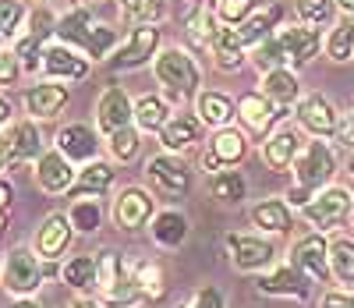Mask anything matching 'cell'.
<instances>
[{
    "label": "cell",
    "mask_w": 354,
    "mask_h": 308,
    "mask_svg": "<svg viewBox=\"0 0 354 308\" xmlns=\"http://www.w3.org/2000/svg\"><path fill=\"white\" fill-rule=\"evenodd\" d=\"M290 170H294V188L287 192V199H290V206L305 209L322 188H330V181L337 174V152L326 145V138L305 142V149L298 152Z\"/></svg>",
    "instance_id": "obj_1"
},
{
    "label": "cell",
    "mask_w": 354,
    "mask_h": 308,
    "mask_svg": "<svg viewBox=\"0 0 354 308\" xmlns=\"http://www.w3.org/2000/svg\"><path fill=\"white\" fill-rule=\"evenodd\" d=\"M57 39L82 50L85 57H93V60H110L113 46H117V33L110 25L93 21V11H88L85 4H75L61 21H57Z\"/></svg>",
    "instance_id": "obj_2"
},
{
    "label": "cell",
    "mask_w": 354,
    "mask_h": 308,
    "mask_svg": "<svg viewBox=\"0 0 354 308\" xmlns=\"http://www.w3.org/2000/svg\"><path fill=\"white\" fill-rule=\"evenodd\" d=\"M153 75L156 82L163 85V100L167 103H181L188 96H198V82H202V71L195 64V57L181 46H167L160 50V57L153 60Z\"/></svg>",
    "instance_id": "obj_3"
},
{
    "label": "cell",
    "mask_w": 354,
    "mask_h": 308,
    "mask_svg": "<svg viewBox=\"0 0 354 308\" xmlns=\"http://www.w3.org/2000/svg\"><path fill=\"white\" fill-rule=\"evenodd\" d=\"M43 259L36 255V248H11L4 255V266H0V287L15 298H36V291L43 287Z\"/></svg>",
    "instance_id": "obj_4"
},
{
    "label": "cell",
    "mask_w": 354,
    "mask_h": 308,
    "mask_svg": "<svg viewBox=\"0 0 354 308\" xmlns=\"http://www.w3.org/2000/svg\"><path fill=\"white\" fill-rule=\"evenodd\" d=\"M351 212H354V195L347 188H340V184H330V188H322L305 209H301V217L308 220V227H315L319 234L322 230H337L351 220Z\"/></svg>",
    "instance_id": "obj_5"
},
{
    "label": "cell",
    "mask_w": 354,
    "mask_h": 308,
    "mask_svg": "<svg viewBox=\"0 0 354 308\" xmlns=\"http://www.w3.org/2000/svg\"><path fill=\"white\" fill-rule=\"evenodd\" d=\"M160 43H163V28L160 25H135L128 39L113 50L110 57V68L113 71H135L142 64L160 57Z\"/></svg>",
    "instance_id": "obj_6"
},
{
    "label": "cell",
    "mask_w": 354,
    "mask_h": 308,
    "mask_svg": "<svg viewBox=\"0 0 354 308\" xmlns=\"http://www.w3.org/2000/svg\"><path fill=\"white\" fill-rule=\"evenodd\" d=\"M227 255L230 266L241 273H266L277 262V248L262 234H227Z\"/></svg>",
    "instance_id": "obj_7"
},
{
    "label": "cell",
    "mask_w": 354,
    "mask_h": 308,
    "mask_svg": "<svg viewBox=\"0 0 354 308\" xmlns=\"http://www.w3.org/2000/svg\"><path fill=\"white\" fill-rule=\"evenodd\" d=\"M110 217H113V224L121 227V230H138L145 224H153L156 199H153V192L138 188V184H128V188H121V192L113 195Z\"/></svg>",
    "instance_id": "obj_8"
},
{
    "label": "cell",
    "mask_w": 354,
    "mask_h": 308,
    "mask_svg": "<svg viewBox=\"0 0 354 308\" xmlns=\"http://www.w3.org/2000/svg\"><path fill=\"white\" fill-rule=\"evenodd\" d=\"M290 266L301 269L312 284H326L333 276V269H330V241L322 237L319 230L298 237L294 248H290Z\"/></svg>",
    "instance_id": "obj_9"
},
{
    "label": "cell",
    "mask_w": 354,
    "mask_h": 308,
    "mask_svg": "<svg viewBox=\"0 0 354 308\" xmlns=\"http://www.w3.org/2000/svg\"><path fill=\"white\" fill-rule=\"evenodd\" d=\"M145 177H149V184L156 192L177 199V195H188L192 188V170L188 163L177 156V152H156V156H149V163H145Z\"/></svg>",
    "instance_id": "obj_10"
},
{
    "label": "cell",
    "mask_w": 354,
    "mask_h": 308,
    "mask_svg": "<svg viewBox=\"0 0 354 308\" xmlns=\"http://www.w3.org/2000/svg\"><path fill=\"white\" fill-rule=\"evenodd\" d=\"M245 156H248V138H245L241 128L230 125V128L213 132L209 145H205V152H202V167L209 174H220V170H234Z\"/></svg>",
    "instance_id": "obj_11"
},
{
    "label": "cell",
    "mask_w": 354,
    "mask_h": 308,
    "mask_svg": "<svg viewBox=\"0 0 354 308\" xmlns=\"http://www.w3.org/2000/svg\"><path fill=\"white\" fill-rule=\"evenodd\" d=\"M294 117H298V128L308 132L312 138H333L337 125H340V114L337 107L322 96V92H308L294 103Z\"/></svg>",
    "instance_id": "obj_12"
},
{
    "label": "cell",
    "mask_w": 354,
    "mask_h": 308,
    "mask_svg": "<svg viewBox=\"0 0 354 308\" xmlns=\"http://www.w3.org/2000/svg\"><path fill=\"white\" fill-rule=\"evenodd\" d=\"M128 125H135V103H131V96L124 92V85H106L100 103H96V132L110 138L113 132H121Z\"/></svg>",
    "instance_id": "obj_13"
},
{
    "label": "cell",
    "mask_w": 354,
    "mask_h": 308,
    "mask_svg": "<svg viewBox=\"0 0 354 308\" xmlns=\"http://www.w3.org/2000/svg\"><path fill=\"white\" fill-rule=\"evenodd\" d=\"M280 43H283V53H287V68H305L319 57V50L326 46V36H322V28H312V25H287L280 28Z\"/></svg>",
    "instance_id": "obj_14"
},
{
    "label": "cell",
    "mask_w": 354,
    "mask_h": 308,
    "mask_svg": "<svg viewBox=\"0 0 354 308\" xmlns=\"http://www.w3.org/2000/svg\"><path fill=\"white\" fill-rule=\"evenodd\" d=\"M305 149L301 142V132L294 125H280L277 132H270V138L262 142V163L270 167L273 174H287L298 160V152Z\"/></svg>",
    "instance_id": "obj_15"
},
{
    "label": "cell",
    "mask_w": 354,
    "mask_h": 308,
    "mask_svg": "<svg viewBox=\"0 0 354 308\" xmlns=\"http://www.w3.org/2000/svg\"><path fill=\"white\" fill-rule=\"evenodd\" d=\"M71 237H75V227L68 220V212H50V217L39 224V230H36L32 248H36V255L43 262H57L71 248Z\"/></svg>",
    "instance_id": "obj_16"
},
{
    "label": "cell",
    "mask_w": 354,
    "mask_h": 308,
    "mask_svg": "<svg viewBox=\"0 0 354 308\" xmlns=\"http://www.w3.org/2000/svg\"><path fill=\"white\" fill-rule=\"evenodd\" d=\"M43 71H46L50 82H61V78L78 82V78L88 75V57L82 50L68 46V43H53V46L43 50Z\"/></svg>",
    "instance_id": "obj_17"
},
{
    "label": "cell",
    "mask_w": 354,
    "mask_h": 308,
    "mask_svg": "<svg viewBox=\"0 0 354 308\" xmlns=\"http://www.w3.org/2000/svg\"><path fill=\"white\" fill-rule=\"evenodd\" d=\"M238 120L245 125L248 135L270 138V128L280 120V107L273 100H266L262 92H245V96L238 100Z\"/></svg>",
    "instance_id": "obj_18"
},
{
    "label": "cell",
    "mask_w": 354,
    "mask_h": 308,
    "mask_svg": "<svg viewBox=\"0 0 354 308\" xmlns=\"http://www.w3.org/2000/svg\"><path fill=\"white\" fill-rule=\"evenodd\" d=\"M308 276L301 269H294L290 262L287 266H273V269H266L259 280H255V291L259 294H270V298H308Z\"/></svg>",
    "instance_id": "obj_19"
},
{
    "label": "cell",
    "mask_w": 354,
    "mask_h": 308,
    "mask_svg": "<svg viewBox=\"0 0 354 308\" xmlns=\"http://www.w3.org/2000/svg\"><path fill=\"white\" fill-rule=\"evenodd\" d=\"M75 170H71V160L64 156V152H43L39 163H36V184L46 192V195H68L75 188Z\"/></svg>",
    "instance_id": "obj_20"
},
{
    "label": "cell",
    "mask_w": 354,
    "mask_h": 308,
    "mask_svg": "<svg viewBox=\"0 0 354 308\" xmlns=\"http://www.w3.org/2000/svg\"><path fill=\"white\" fill-rule=\"evenodd\" d=\"M68 100H71L68 85L39 82L32 89H25V114H28V120H50L68 107Z\"/></svg>",
    "instance_id": "obj_21"
},
{
    "label": "cell",
    "mask_w": 354,
    "mask_h": 308,
    "mask_svg": "<svg viewBox=\"0 0 354 308\" xmlns=\"http://www.w3.org/2000/svg\"><path fill=\"white\" fill-rule=\"evenodd\" d=\"M202 132H205V125L198 120V114H174L160 132V145H163V152H177L181 156V152H188L192 145L202 142Z\"/></svg>",
    "instance_id": "obj_22"
},
{
    "label": "cell",
    "mask_w": 354,
    "mask_h": 308,
    "mask_svg": "<svg viewBox=\"0 0 354 308\" xmlns=\"http://www.w3.org/2000/svg\"><path fill=\"white\" fill-rule=\"evenodd\" d=\"M57 152H64L71 163H93L100 152V135L88 125H64L57 132Z\"/></svg>",
    "instance_id": "obj_23"
},
{
    "label": "cell",
    "mask_w": 354,
    "mask_h": 308,
    "mask_svg": "<svg viewBox=\"0 0 354 308\" xmlns=\"http://www.w3.org/2000/svg\"><path fill=\"white\" fill-rule=\"evenodd\" d=\"M195 114L205 128H230L234 125V117H238V103H234L230 96H223V92H213V89H205L195 96Z\"/></svg>",
    "instance_id": "obj_24"
},
{
    "label": "cell",
    "mask_w": 354,
    "mask_h": 308,
    "mask_svg": "<svg viewBox=\"0 0 354 308\" xmlns=\"http://www.w3.org/2000/svg\"><path fill=\"white\" fill-rule=\"evenodd\" d=\"M209 53H213V64H216L223 75L241 71V68H245V60H248L245 43H241L238 33H234V28H227V25L216 28V36H213V43H209Z\"/></svg>",
    "instance_id": "obj_25"
},
{
    "label": "cell",
    "mask_w": 354,
    "mask_h": 308,
    "mask_svg": "<svg viewBox=\"0 0 354 308\" xmlns=\"http://www.w3.org/2000/svg\"><path fill=\"white\" fill-rule=\"evenodd\" d=\"M280 21H283V8L280 4H270V8H262V11H252L248 21H241L234 33H238V39L245 43V50L259 46L262 39H270L280 33Z\"/></svg>",
    "instance_id": "obj_26"
},
{
    "label": "cell",
    "mask_w": 354,
    "mask_h": 308,
    "mask_svg": "<svg viewBox=\"0 0 354 308\" xmlns=\"http://www.w3.org/2000/svg\"><path fill=\"white\" fill-rule=\"evenodd\" d=\"M188 217L181 209H160L153 224H149V234L153 241L160 244V248H181V244L188 241Z\"/></svg>",
    "instance_id": "obj_27"
},
{
    "label": "cell",
    "mask_w": 354,
    "mask_h": 308,
    "mask_svg": "<svg viewBox=\"0 0 354 308\" xmlns=\"http://www.w3.org/2000/svg\"><path fill=\"white\" fill-rule=\"evenodd\" d=\"M262 96L273 100L280 110H287L290 103L301 100V82L294 68H277V71H266L262 75Z\"/></svg>",
    "instance_id": "obj_28"
},
{
    "label": "cell",
    "mask_w": 354,
    "mask_h": 308,
    "mask_svg": "<svg viewBox=\"0 0 354 308\" xmlns=\"http://www.w3.org/2000/svg\"><path fill=\"white\" fill-rule=\"evenodd\" d=\"M113 188V167L103 163V160H93V163H85L75 177V188L68 192L71 199H100Z\"/></svg>",
    "instance_id": "obj_29"
},
{
    "label": "cell",
    "mask_w": 354,
    "mask_h": 308,
    "mask_svg": "<svg viewBox=\"0 0 354 308\" xmlns=\"http://www.w3.org/2000/svg\"><path fill=\"white\" fill-rule=\"evenodd\" d=\"M252 224L262 234H287L294 227L290 202L287 199H262V202H255L252 206Z\"/></svg>",
    "instance_id": "obj_30"
},
{
    "label": "cell",
    "mask_w": 354,
    "mask_h": 308,
    "mask_svg": "<svg viewBox=\"0 0 354 308\" xmlns=\"http://www.w3.org/2000/svg\"><path fill=\"white\" fill-rule=\"evenodd\" d=\"M170 117L174 114H170V103L163 96H149V92H145V96L135 100V128L145 132V135H160Z\"/></svg>",
    "instance_id": "obj_31"
},
{
    "label": "cell",
    "mask_w": 354,
    "mask_h": 308,
    "mask_svg": "<svg viewBox=\"0 0 354 308\" xmlns=\"http://www.w3.org/2000/svg\"><path fill=\"white\" fill-rule=\"evenodd\" d=\"M61 280L71 291H78V294L96 291V284H100V262H96V255H71L61 266Z\"/></svg>",
    "instance_id": "obj_32"
},
{
    "label": "cell",
    "mask_w": 354,
    "mask_h": 308,
    "mask_svg": "<svg viewBox=\"0 0 354 308\" xmlns=\"http://www.w3.org/2000/svg\"><path fill=\"white\" fill-rule=\"evenodd\" d=\"M131 280L138 284V291H142L145 301H163L167 298V269L156 259H142L131 269Z\"/></svg>",
    "instance_id": "obj_33"
},
{
    "label": "cell",
    "mask_w": 354,
    "mask_h": 308,
    "mask_svg": "<svg viewBox=\"0 0 354 308\" xmlns=\"http://www.w3.org/2000/svg\"><path fill=\"white\" fill-rule=\"evenodd\" d=\"M326 57L333 64L354 60V15H344L340 21H333L330 36H326Z\"/></svg>",
    "instance_id": "obj_34"
},
{
    "label": "cell",
    "mask_w": 354,
    "mask_h": 308,
    "mask_svg": "<svg viewBox=\"0 0 354 308\" xmlns=\"http://www.w3.org/2000/svg\"><path fill=\"white\" fill-rule=\"evenodd\" d=\"M117 11L124 25H160L167 15V0H121Z\"/></svg>",
    "instance_id": "obj_35"
},
{
    "label": "cell",
    "mask_w": 354,
    "mask_h": 308,
    "mask_svg": "<svg viewBox=\"0 0 354 308\" xmlns=\"http://www.w3.org/2000/svg\"><path fill=\"white\" fill-rule=\"evenodd\" d=\"M216 28H220V21H216V15L205 8V4H195V11H192L188 21H185V33H188L192 46H198V50H209Z\"/></svg>",
    "instance_id": "obj_36"
},
{
    "label": "cell",
    "mask_w": 354,
    "mask_h": 308,
    "mask_svg": "<svg viewBox=\"0 0 354 308\" xmlns=\"http://www.w3.org/2000/svg\"><path fill=\"white\" fill-rule=\"evenodd\" d=\"M209 192L216 202H227V206H238L245 195H248V181L238 174V170H220L209 177Z\"/></svg>",
    "instance_id": "obj_37"
},
{
    "label": "cell",
    "mask_w": 354,
    "mask_h": 308,
    "mask_svg": "<svg viewBox=\"0 0 354 308\" xmlns=\"http://www.w3.org/2000/svg\"><path fill=\"white\" fill-rule=\"evenodd\" d=\"M138 301H145V298H142L138 284L131 280V273H124L121 280H113L110 287L100 291V305L103 308H135Z\"/></svg>",
    "instance_id": "obj_38"
},
{
    "label": "cell",
    "mask_w": 354,
    "mask_h": 308,
    "mask_svg": "<svg viewBox=\"0 0 354 308\" xmlns=\"http://www.w3.org/2000/svg\"><path fill=\"white\" fill-rule=\"evenodd\" d=\"M330 269L344 287H354V241L351 237L330 241Z\"/></svg>",
    "instance_id": "obj_39"
},
{
    "label": "cell",
    "mask_w": 354,
    "mask_h": 308,
    "mask_svg": "<svg viewBox=\"0 0 354 308\" xmlns=\"http://www.w3.org/2000/svg\"><path fill=\"white\" fill-rule=\"evenodd\" d=\"M294 15H298V21H301V25L326 28V25H333L337 0H294Z\"/></svg>",
    "instance_id": "obj_40"
},
{
    "label": "cell",
    "mask_w": 354,
    "mask_h": 308,
    "mask_svg": "<svg viewBox=\"0 0 354 308\" xmlns=\"http://www.w3.org/2000/svg\"><path fill=\"white\" fill-rule=\"evenodd\" d=\"M68 220L78 234H96L100 220H103V209H100L96 199H75L71 209H68Z\"/></svg>",
    "instance_id": "obj_41"
},
{
    "label": "cell",
    "mask_w": 354,
    "mask_h": 308,
    "mask_svg": "<svg viewBox=\"0 0 354 308\" xmlns=\"http://www.w3.org/2000/svg\"><path fill=\"white\" fill-rule=\"evenodd\" d=\"M248 57H252V64H255L262 75H266V71H277V68H287V53H283L280 36L262 39L259 46H252V50H248Z\"/></svg>",
    "instance_id": "obj_42"
},
{
    "label": "cell",
    "mask_w": 354,
    "mask_h": 308,
    "mask_svg": "<svg viewBox=\"0 0 354 308\" xmlns=\"http://www.w3.org/2000/svg\"><path fill=\"white\" fill-rule=\"evenodd\" d=\"M15 132V145H18V163L25 160H32V156H43V138H39V128H36V120H15L11 125Z\"/></svg>",
    "instance_id": "obj_43"
},
{
    "label": "cell",
    "mask_w": 354,
    "mask_h": 308,
    "mask_svg": "<svg viewBox=\"0 0 354 308\" xmlns=\"http://www.w3.org/2000/svg\"><path fill=\"white\" fill-rule=\"evenodd\" d=\"M252 11H255V0H213V15L227 28H238L241 21H248Z\"/></svg>",
    "instance_id": "obj_44"
},
{
    "label": "cell",
    "mask_w": 354,
    "mask_h": 308,
    "mask_svg": "<svg viewBox=\"0 0 354 308\" xmlns=\"http://www.w3.org/2000/svg\"><path fill=\"white\" fill-rule=\"evenodd\" d=\"M138 128L135 125H128V128H121V132H113L110 138H106V145H110V156L113 160H121V163H131L135 156H138Z\"/></svg>",
    "instance_id": "obj_45"
},
{
    "label": "cell",
    "mask_w": 354,
    "mask_h": 308,
    "mask_svg": "<svg viewBox=\"0 0 354 308\" xmlns=\"http://www.w3.org/2000/svg\"><path fill=\"white\" fill-rule=\"evenodd\" d=\"M25 21H28V11L21 0H0V39H15Z\"/></svg>",
    "instance_id": "obj_46"
},
{
    "label": "cell",
    "mask_w": 354,
    "mask_h": 308,
    "mask_svg": "<svg viewBox=\"0 0 354 308\" xmlns=\"http://www.w3.org/2000/svg\"><path fill=\"white\" fill-rule=\"evenodd\" d=\"M57 21H61V18H57L50 8H36V11H28V28H25V36L28 39H36L39 46L50 39V36H57Z\"/></svg>",
    "instance_id": "obj_47"
},
{
    "label": "cell",
    "mask_w": 354,
    "mask_h": 308,
    "mask_svg": "<svg viewBox=\"0 0 354 308\" xmlns=\"http://www.w3.org/2000/svg\"><path fill=\"white\" fill-rule=\"evenodd\" d=\"M15 57H18L21 71H28V75H36V68H43V46L36 39H28V36H18Z\"/></svg>",
    "instance_id": "obj_48"
},
{
    "label": "cell",
    "mask_w": 354,
    "mask_h": 308,
    "mask_svg": "<svg viewBox=\"0 0 354 308\" xmlns=\"http://www.w3.org/2000/svg\"><path fill=\"white\" fill-rule=\"evenodd\" d=\"M174 308H227V305H223V294L216 287H198L195 294H188L181 305H174Z\"/></svg>",
    "instance_id": "obj_49"
},
{
    "label": "cell",
    "mask_w": 354,
    "mask_h": 308,
    "mask_svg": "<svg viewBox=\"0 0 354 308\" xmlns=\"http://www.w3.org/2000/svg\"><path fill=\"white\" fill-rule=\"evenodd\" d=\"M344 149H351L354 152V107L347 110V114H340V125H337V135H333Z\"/></svg>",
    "instance_id": "obj_50"
},
{
    "label": "cell",
    "mask_w": 354,
    "mask_h": 308,
    "mask_svg": "<svg viewBox=\"0 0 354 308\" xmlns=\"http://www.w3.org/2000/svg\"><path fill=\"white\" fill-rule=\"evenodd\" d=\"M322 308H354V287H340V291H326L319 301Z\"/></svg>",
    "instance_id": "obj_51"
},
{
    "label": "cell",
    "mask_w": 354,
    "mask_h": 308,
    "mask_svg": "<svg viewBox=\"0 0 354 308\" xmlns=\"http://www.w3.org/2000/svg\"><path fill=\"white\" fill-rule=\"evenodd\" d=\"M18 163V145H15V132H0V170Z\"/></svg>",
    "instance_id": "obj_52"
},
{
    "label": "cell",
    "mask_w": 354,
    "mask_h": 308,
    "mask_svg": "<svg viewBox=\"0 0 354 308\" xmlns=\"http://www.w3.org/2000/svg\"><path fill=\"white\" fill-rule=\"evenodd\" d=\"M18 75H21V64H18L15 50H8L4 57H0V85H15Z\"/></svg>",
    "instance_id": "obj_53"
},
{
    "label": "cell",
    "mask_w": 354,
    "mask_h": 308,
    "mask_svg": "<svg viewBox=\"0 0 354 308\" xmlns=\"http://www.w3.org/2000/svg\"><path fill=\"white\" fill-rule=\"evenodd\" d=\"M11 202H15V184L0 177V230L8 227V212H11Z\"/></svg>",
    "instance_id": "obj_54"
},
{
    "label": "cell",
    "mask_w": 354,
    "mask_h": 308,
    "mask_svg": "<svg viewBox=\"0 0 354 308\" xmlns=\"http://www.w3.org/2000/svg\"><path fill=\"white\" fill-rule=\"evenodd\" d=\"M8 117H11V103H8V96H0V128L8 125Z\"/></svg>",
    "instance_id": "obj_55"
},
{
    "label": "cell",
    "mask_w": 354,
    "mask_h": 308,
    "mask_svg": "<svg viewBox=\"0 0 354 308\" xmlns=\"http://www.w3.org/2000/svg\"><path fill=\"white\" fill-rule=\"evenodd\" d=\"M15 308H46V305H39L36 298H18V301H15Z\"/></svg>",
    "instance_id": "obj_56"
},
{
    "label": "cell",
    "mask_w": 354,
    "mask_h": 308,
    "mask_svg": "<svg viewBox=\"0 0 354 308\" xmlns=\"http://www.w3.org/2000/svg\"><path fill=\"white\" fill-rule=\"evenodd\" d=\"M337 11H344V15H354V0H337Z\"/></svg>",
    "instance_id": "obj_57"
},
{
    "label": "cell",
    "mask_w": 354,
    "mask_h": 308,
    "mask_svg": "<svg viewBox=\"0 0 354 308\" xmlns=\"http://www.w3.org/2000/svg\"><path fill=\"white\" fill-rule=\"evenodd\" d=\"M75 308H103V305L93 301V298H82V301H75Z\"/></svg>",
    "instance_id": "obj_58"
},
{
    "label": "cell",
    "mask_w": 354,
    "mask_h": 308,
    "mask_svg": "<svg viewBox=\"0 0 354 308\" xmlns=\"http://www.w3.org/2000/svg\"><path fill=\"white\" fill-rule=\"evenodd\" d=\"M4 53H8V50H4V39H0V57H4Z\"/></svg>",
    "instance_id": "obj_59"
},
{
    "label": "cell",
    "mask_w": 354,
    "mask_h": 308,
    "mask_svg": "<svg viewBox=\"0 0 354 308\" xmlns=\"http://www.w3.org/2000/svg\"><path fill=\"white\" fill-rule=\"evenodd\" d=\"M351 174H354V152H351Z\"/></svg>",
    "instance_id": "obj_60"
},
{
    "label": "cell",
    "mask_w": 354,
    "mask_h": 308,
    "mask_svg": "<svg viewBox=\"0 0 354 308\" xmlns=\"http://www.w3.org/2000/svg\"><path fill=\"white\" fill-rule=\"evenodd\" d=\"M75 4H85V0H75Z\"/></svg>",
    "instance_id": "obj_61"
},
{
    "label": "cell",
    "mask_w": 354,
    "mask_h": 308,
    "mask_svg": "<svg viewBox=\"0 0 354 308\" xmlns=\"http://www.w3.org/2000/svg\"><path fill=\"white\" fill-rule=\"evenodd\" d=\"M351 220H354V212H351Z\"/></svg>",
    "instance_id": "obj_62"
}]
</instances>
